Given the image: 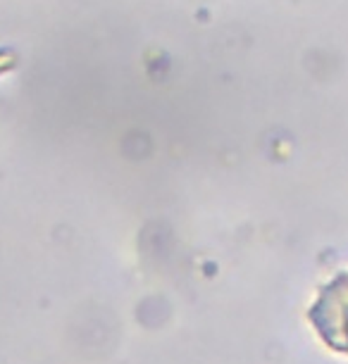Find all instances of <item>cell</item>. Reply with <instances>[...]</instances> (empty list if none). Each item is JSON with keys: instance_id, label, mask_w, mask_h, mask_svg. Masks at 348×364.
<instances>
[{"instance_id": "cell-1", "label": "cell", "mask_w": 348, "mask_h": 364, "mask_svg": "<svg viewBox=\"0 0 348 364\" xmlns=\"http://www.w3.org/2000/svg\"><path fill=\"white\" fill-rule=\"evenodd\" d=\"M308 321L322 346L339 355H348V272L337 274L308 307Z\"/></svg>"}]
</instances>
